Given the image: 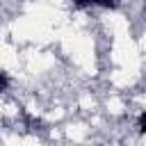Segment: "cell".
<instances>
[{"instance_id": "7a4b0ae2", "label": "cell", "mask_w": 146, "mask_h": 146, "mask_svg": "<svg viewBox=\"0 0 146 146\" xmlns=\"http://www.w3.org/2000/svg\"><path fill=\"white\" fill-rule=\"evenodd\" d=\"M139 132H144V135H146V112H141V114H139Z\"/></svg>"}, {"instance_id": "6da1fadb", "label": "cell", "mask_w": 146, "mask_h": 146, "mask_svg": "<svg viewBox=\"0 0 146 146\" xmlns=\"http://www.w3.org/2000/svg\"><path fill=\"white\" fill-rule=\"evenodd\" d=\"M96 5H100V7H110V9H114V7H116V0H96Z\"/></svg>"}, {"instance_id": "3957f363", "label": "cell", "mask_w": 146, "mask_h": 146, "mask_svg": "<svg viewBox=\"0 0 146 146\" xmlns=\"http://www.w3.org/2000/svg\"><path fill=\"white\" fill-rule=\"evenodd\" d=\"M78 5H96V0H75Z\"/></svg>"}]
</instances>
